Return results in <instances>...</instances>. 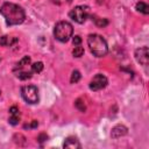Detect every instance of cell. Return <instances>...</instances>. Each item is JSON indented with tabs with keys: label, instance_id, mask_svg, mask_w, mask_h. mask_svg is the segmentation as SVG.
Returning a JSON list of instances; mask_svg holds the SVG:
<instances>
[{
	"label": "cell",
	"instance_id": "1",
	"mask_svg": "<svg viewBox=\"0 0 149 149\" xmlns=\"http://www.w3.org/2000/svg\"><path fill=\"white\" fill-rule=\"evenodd\" d=\"M0 14L5 17V21L8 26L20 24L26 19V14H24L23 8L19 5L10 3V2H6L1 6Z\"/></svg>",
	"mask_w": 149,
	"mask_h": 149
},
{
	"label": "cell",
	"instance_id": "2",
	"mask_svg": "<svg viewBox=\"0 0 149 149\" xmlns=\"http://www.w3.org/2000/svg\"><path fill=\"white\" fill-rule=\"evenodd\" d=\"M87 44L90 48V51L95 57H104L108 52V45L106 40L98 34H91L87 37Z\"/></svg>",
	"mask_w": 149,
	"mask_h": 149
},
{
	"label": "cell",
	"instance_id": "3",
	"mask_svg": "<svg viewBox=\"0 0 149 149\" xmlns=\"http://www.w3.org/2000/svg\"><path fill=\"white\" fill-rule=\"evenodd\" d=\"M72 33H73V27L68 21H59L58 23H56L54 29L55 37L61 42H68L72 36Z\"/></svg>",
	"mask_w": 149,
	"mask_h": 149
},
{
	"label": "cell",
	"instance_id": "4",
	"mask_svg": "<svg viewBox=\"0 0 149 149\" xmlns=\"http://www.w3.org/2000/svg\"><path fill=\"white\" fill-rule=\"evenodd\" d=\"M90 14V8L88 6H76L73 9H71V12L69 13L70 17L76 21L77 23H84L86 21V19L88 17Z\"/></svg>",
	"mask_w": 149,
	"mask_h": 149
},
{
	"label": "cell",
	"instance_id": "5",
	"mask_svg": "<svg viewBox=\"0 0 149 149\" xmlns=\"http://www.w3.org/2000/svg\"><path fill=\"white\" fill-rule=\"evenodd\" d=\"M22 98L28 104H37L38 102V91L35 85H24L21 88Z\"/></svg>",
	"mask_w": 149,
	"mask_h": 149
},
{
	"label": "cell",
	"instance_id": "6",
	"mask_svg": "<svg viewBox=\"0 0 149 149\" xmlns=\"http://www.w3.org/2000/svg\"><path fill=\"white\" fill-rule=\"evenodd\" d=\"M107 83H108L107 81V78L104 74L98 73V74H95L91 79V81H90V88L92 91H99V90H102L104 87H106L107 86Z\"/></svg>",
	"mask_w": 149,
	"mask_h": 149
},
{
	"label": "cell",
	"instance_id": "7",
	"mask_svg": "<svg viewBox=\"0 0 149 149\" xmlns=\"http://www.w3.org/2000/svg\"><path fill=\"white\" fill-rule=\"evenodd\" d=\"M135 58L136 61L143 65V66H148L149 64V49L148 47H142L135 50Z\"/></svg>",
	"mask_w": 149,
	"mask_h": 149
},
{
	"label": "cell",
	"instance_id": "8",
	"mask_svg": "<svg viewBox=\"0 0 149 149\" xmlns=\"http://www.w3.org/2000/svg\"><path fill=\"white\" fill-rule=\"evenodd\" d=\"M127 133H128V129H127L126 126H123V125H116L115 127L112 128L111 136L113 139H119L121 136H125Z\"/></svg>",
	"mask_w": 149,
	"mask_h": 149
},
{
	"label": "cell",
	"instance_id": "9",
	"mask_svg": "<svg viewBox=\"0 0 149 149\" xmlns=\"http://www.w3.org/2000/svg\"><path fill=\"white\" fill-rule=\"evenodd\" d=\"M64 148H71V149H76V148H81L79 141L74 137V136H70L65 140L64 144H63Z\"/></svg>",
	"mask_w": 149,
	"mask_h": 149
},
{
	"label": "cell",
	"instance_id": "10",
	"mask_svg": "<svg viewBox=\"0 0 149 149\" xmlns=\"http://www.w3.org/2000/svg\"><path fill=\"white\" fill-rule=\"evenodd\" d=\"M16 42H17V38L16 37L6 36V35L0 37V45H2V47H12Z\"/></svg>",
	"mask_w": 149,
	"mask_h": 149
},
{
	"label": "cell",
	"instance_id": "11",
	"mask_svg": "<svg viewBox=\"0 0 149 149\" xmlns=\"http://www.w3.org/2000/svg\"><path fill=\"white\" fill-rule=\"evenodd\" d=\"M136 9H137L139 12L143 13V14H148V13H149V7H148V5L144 3V2H142V1H140V2L136 3Z\"/></svg>",
	"mask_w": 149,
	"mask_h": 149
},
{
	"label": "cell",
	"instance_id": "12",
	"mask_svg": "<svg viewBox=\"0 0 149 149\" xmlns=\"http://www.w3.org/2000/svg\"><path fill=\"white\" fill-rule=\"evenodd\" d=\"M92 20H93L94 23H95L98 27H100V28H104V27H106V26L108 24V20H107V19H100V17L93 16Z\"/></svg>",
	"mask_w": 149,
	"mask_h": 149
},
{
	"label": "cell",
	"instance_id": "13",
	"mask_svg": "<svg viewBox=\"0 0 149 149\" xmlns=\"http://www.w3.org/2000/svg\"><path fill=\"white\" fill-rule=\"evenodd\" d=\"M16 77L21 80H27V79L31 78V72H29V71H19L16 73Z\"/></svg>",
	"mask_w": 149,
	"mask_h": 149
},
{
	"label": "cell",
	"instance_id": "14",
	"mask_svg": "<svg viewBox=\"0 0 149 149\" xmlns=\"http://www.w3.org/2000/svg\"><path fill=\"white\" fill-rule=\"evenodd\" d=\"M80 72L78 71V70H74V71H72V73H71V78H70V81L72 83V84H76V83H78L79 80H80Z\"/></svg>",
	"mask_w": 149,
	"mask_h": 149
},
{
	"label": "cell",
	"instance_id": "15",
	"mask_svg": "<svg viewBox=\"0 0 149 149\" xmlns=\"http://www.w3.org/2000/svg\"><path fill=\"white\" fill-rule=\"evenodd\" d=\"M72 55L74 57H81L84 55V48L80 47V45H76L74 49L72 50Z\"/></svg>",
	"mask_w": 149,
	"mask_h": 149
},
{
	"label": "cell",
	"instance_id": "16",
	"mask_svg": "<svg viewBox=\"0 0 149 149\" xmlns=\"http://www.w3.org/2000/svg\"><path fill=\"white\" fill-rule=\"evenodd\" d=\"M31 70H33V72H35V73L42 72V70H43V63H42V62H36V63H34V64L31 65Z\"/></svg>",
	"mask_w": 149,
	"mask_h": 149
},
{
	"label": "cell",
	"instance_id": "17",
	"mask_svg": "<svg viewBox=\"0 0 149 149\" xmlns=\"http://www.w3.org/2000/svg\"><path fill=\"white\" fill-rule=\"evenodd\" d=\"M29 63H30V57H29V56H24V57H23V58H22V59L16 64V68H20V69H21V68H23V66L28 65Z\"/></svg>",
	"mask_w": 149,
	"mask_h": 149
},
{
	"label": "cell",
	"instance_id": "18",
	"mask_svg": "<svg viewBox=\"0 0 149 149\" xmlns=\"http://www.w3.org/2000/svg\"><path fill=\"white\" fill-rule=\"evenodd\" d=\"M74 106H76L80 112H85V111H86V106H85V104H84V101H83L81 99H77V100L74 101Z\"/></svg>",
	"mask_w": 149,
	"mask_h": 149
},
{
	"label": "cell",
	"instance_id": "19",
	"mask_svg": "<svg viewBox=\"0 0 149 149\" xmlns=\"http://www.w3.org/2000/svg\"><path fill=\"white\" fill-rule=\"evenodd\" d=\"M19 121H20V116H19V114L10 115V118H9V120H8V122H9L10 125H13V126L17 125V123H19Z\"/></svg>",
	"mask_w": 149,
	"mask_h": 149
},
{
	"label": "cell",
	"instance_id": "20",
	"mask_svg": "<svg viewBox=\"0 0 149 149\" xmlns=\"http://www.w3.org/2000/svg\"><path fill=\"white\" fill-rule=\"evenodd\" d=\"M47 140H48V135H47L45 133H41V134L37 136V141L41 142V143L44 142V141H47Z\"/></svg>",
	"mask_w": 149,
	"mask_h": 149
},
{
	"label": "cell",
	"instance_id": "21",
	"mask_svg": "<svg viewBox=\"0 0 149 149\" xmlns=\"http://www.w3.org/2000/svg\"><path fill=\"white\" fill-rule=\"evenodd\" d=\"M72 43H73V45H80V43H81V37L78 36V35H76V36L72 38Z\"/></svg>",
	"mask_w": 149,
	"mask_h": 149
},
{
	"label": "cell",
	"instance_id": "22",
	"mask_svg": "<svg viewBox=\"0 0 149 149\" xmlns=\"http://www.w3.org/2000/svg\"><path fill=\"white\" fill-rule=\"evenodd\" d=\"M9 113H10V115H14V114H19V108H17L16 106H12V107L9 108Z\"/></svg>",
	"mask_w": 149,
	"mask_h": 149
},
{
	"label": "cell",
	"instance_id": "23",
	"mask_svg": "<svg viewBox=\"0 0 149 149\" xmlns=\"http://www.w3.org/2000/svg\"><path fill=\"white\" fill-rule=\"evenodd\" d=\"M38 126V122L37 121H31V123L30 125H24V128H35V127H37Z\"/></svg>",
	"mask_w": 149,
	"mask_h": 149
},
{
	"label": "cell",
	"instance_id": "24",
	"mask_svg": "<svg viewBox=\"0 0 149 149\" xmlns=\"http://www.w3.org/2000/svg\"><path fill=\"white\" fill-rule=\"evenodd\" d=\"M0 94H1V92H0Z\"/></svg>",
	"mask_w": 149,
	"mask_h": 149
}]
</instances>
